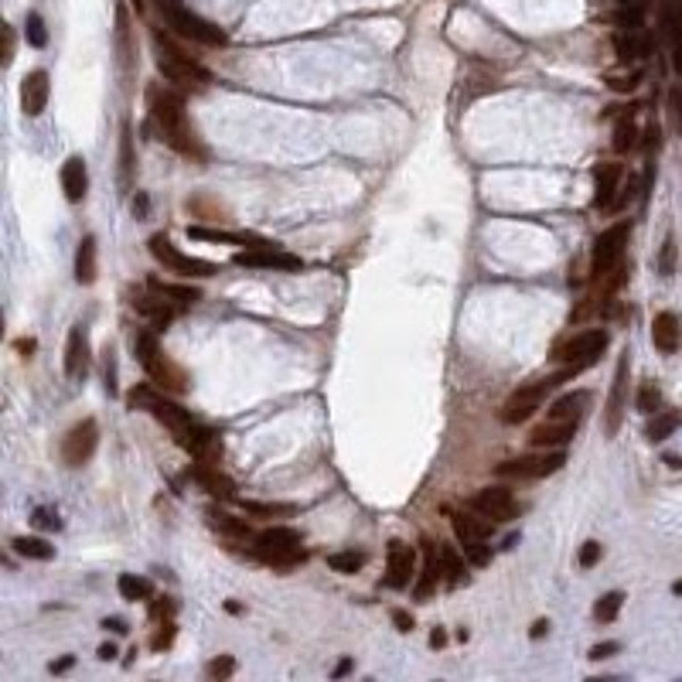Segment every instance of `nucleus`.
Listing matches in <instances>:
<instances>
[{"label": "nucleus", "mask_w": 682, "mask_h": 682, "mask_svg": "<svg viewBox=\"0 0 682 682\" xmlns=\"http://www.w3.org/2000/svg\"><path fill=\"white\" fill-rule=\"evenodd\" d=\"M635 147V127H631V119L628 123H618V130H614V151L618 154H624V151H631Z\"/></svg>", "instance_id": "obj_39"}, {"label": "nucleus", "mask_w": 682, "mask_h": 682, "mask_svg": "<svg viewBox=\"0 0 682 682\" xmlns=\"http://www.w3.org/2000/svg\"><path fill=\"white\" fill-rule=\"evenodd\" d=\"M682 423V413H676V409H665V413H655L652 416V423H648V440H665V437H672V430L679 427Z\"/></svg>", "instance_id": "obj_33"}, {"label": "nucleus", "mask_w": 682, "mask_h": 682, "mask_svg": "<svg viewBox=\"0 0 682 682\" xmlns=\"http://www.w3.org/2000/svg\"><path fill=\"white\" fill-rule=\"evenodd\" d=\"M160 4H177V0H160Z\"/></svg>", "instance_id": "obj_54"}, {"label": "nucleus", "mask_w": 682, "mask_h": 682, "mask_svg": "<svg viewBox=\"0 0 682 682\" xmlns=\"http://www.w3.org/2000/svg\"><path fill=\"white\" fill-rule=\"evenodd\" d=\"M127 403H130V409H147V413H151L154 420H160L175 437H181V433H188V430L195 427L192 416H188L185 409L177 407V403H168L164 396H157L151 386H136V390H130Z\"/></svg>", "instance_id": "obj_5"}, {"label": "nucleus", "mask_w": 682, "mask_h": 682, "mask_svg": "<svg viewBox=\"0 0 682 682\" xmlns=\"http://www.w3.org/2000/svg\"><path fill=\"white\" fill-rule=\"evenodd\" d=\"M597 560H601V543L590 539V543H584V549H580V566L590 570V566H597Z\"/></svg>", "instance_id": "obj_42"}, {"label": "nucleus", "mask_w": 682, "mask_h": 682, "mask_svg": "<svg viewBox=\"0 0 682 682\" xmlns=\"http://www.w3.org/2000/svg\"><path fill=\"white\" fill-rule=\"evenodd\" d=\"M413 577H416V553H413V546L392 539L390 549H386V584L403 590V587L413 584Z\"/></svg>", "instance_id": "obj_12"}, {"label": "nucleus", "mask_w": 682, "mask_h": 682, "mask_svg": "<svg viewBox=\"0 0 682 682\" xmlns=\"http://www.w3.org/2000/svg\"><path fill=\"white\" fill-rule=\"evenodd\" d=\"M113 655H117V648H113V645H103V648H99V659H113Z\"/></svg>", "instance_id": "obj_52"}, {"label": "nucleus", "mask_w": 682, "mask_h": 682, "mask_svg": "<svg viewBox=\"0 0 682 682\" xmlns=\"http://www.w3.org/2000/svg\"><path fill=\"white\" fill-rule=\"evenodd\" d=\"M134 308H136L140 314H144V317H151L157 328H168V325H171V321L177 317V308H175V304H168V300H164V297H157L154 291H151V293H140V297L134 300Z\"/></svg>", "instance_id": "obj_23"}, {"label": "nucleus", "mask_w": 682, "mask_h": 682, "mask_svg": "<svg viewBox=\"0 0 682 682\" xmlns=\"http://www.w3.org/2000/svg\"><path fill=\"white\" fill-rule=\"evenodd\" d=\"M233 672V659H222V662L209 665V676H229Z\"/></svg>", "instance_id": "obj_48"}, {"label": "nucleus", "mask_w": 682, "mask_h": 682, "mask_svg": "<svg viewBox=\"0 0 682 682\" xmlns=\"http://www.w3.org/2000/svg\"><path fill=\"white\" fill-rule=\"evenodd\" d=\"M76 280L82 287H89L96 280V239L93 235H82L76 253Z\"/></svg>", "instance_id": "obj_30"}, {"label": "nucleus", "mask_w": 682, "mask_h": 682, "mask_svg": "<svg viewBox=\"0 0 682 682\" xmlns=\"http://www.w3.org/2000/svg\"><path fill=\"white\" fill-rule=\"evenodd\" d=\"M160 11H164L168 24L175 28L181 38L198 41V45H226V35H222L215 24L201 21L198 14H192V11H181L177 4H160Z\"/></svg>", "instance_id": "obj_9"}, {"label": "nucleus", "mask_w": 682, "mask_h": 682, "mask_svg": "<svg viewBox=\"0 0 682 682\" xmlns=\"http://www.w3.org/2000/svg\"><path fill=\"white\" fill-rule=\"evenodd\" d=\"M546 631H549V621H536L532 624V631H529V638H543Z\"/></svg>", "instance_id": "obj_50"}, {"label": "nucleus", "mask_w": 682, "mask_h": 682, "mask_svg": "<svg viewBox=\"0 0 682 682\" xmlns=\"http://www.w3.org/2000/svg\"><path fill=\"white\" fill-rule=\"evenodd\" d=\"M577 372H580L577 366H566V369L556 372V375H546V379H536V382H529V386H519V390L505 399V407H502V423H512V427H515V423H526L529 416L543 407L546 392H553L560 382L573 379Z\"/></svg>", "instance_id": "obj_2"}, {"label": "nucleus", "mask_w": 682, "mask_h": 682, "mask_svg": "<svg viewBox=\"0 0 682 682\" xmlns=\"http://www.w3.org/2000/svg\"><path fill=\"white\" fill-rule=\"evenodd\" d=\"M607 349V332L604 328H590V332L573 334L563 349L556 351V358L566 362V366H577V369H587L590 362H597V355Z\"/></svg>", "instance_id": "obj_10"}, {"label": "nucleus", "mask_w": 682, "mask_h": 682, "mask_svg": "<svg viewBox=\"0 0 682 682\" xmlns=\"http://www.w3.org/2000/svg\"><path fill=\"white\" fill-rule=\"evenodd\" d=\"M573 433H577V420H549L546 416V423H539V427L529 433V444L539 450H553V448H563V444H570L573 440Z\"/></svg>", "instance_id": "obj_14"}, {"label": "nucleus", "mask_w": 682, "mask_h": 682, "mask_svg": "<svg viewBox=\"0 0 682 682\" xmlns=\"http://www.w3.org/2000/svg\"><path fill=\"white\" fill-rule=\"evenodd\" d=\"M151 291L157 293V297H164L168 304H175L177 311H185V308H192L201 293L195 291V287H177V283H160V280H154L151 276V283H147Z\"/></svg>", "instance_id": "obj_31"}, {"label": "nucleus", "mask_w": 682, "mask_h": 682, "mask_svg": "<svg viewBox=\"0 0 682 682\" xmlns=\"http://www.w3.org/2000/svg\"><path fill=\"white\" fill-rule=\"evenodd\" d=\"M652 341H655V349L665 351V355H672V351L679 349V321H676V314L672 311L655 314V325H652Z\"/></svg>", "instance_id": "obj_24"}, {"label": "nucleus", "mask_w": 682, "mask_h": 682, "mask_svg": "<svg viewBox=\"0 0 682 682\" xmlns=\"http://www.w3.org/2000/svg\"><path fill=\"white\" fill-rule=\"evenodd\" d=\"M96 444H99L96 420H82V423H76V427L65 433V440H62V461H65L69 468H82V464L96 454Z\"/></svg>", "instance_id": "obj_11"}, {"label": "nucleus", "mask_w": 682, "mask_h": 682, "mask_svg": "<svg viewBox=\"0 0 682 682\" xmlns=\"http://www.w3.org/2000/svg\"><path fill=\"white\" fill-rule=\"evenodd\" d=\"M672 65H676V72L682 76V28H679V35H676V45H672Z\"/></svg>", "instance_id": "obj_49"}, {"label": "nucleus", "mask_w": 682, "mask_h": 682, "mask_svg": "<svg viewBox=\"0 0 682 682\" xmlns=\"http://www.w3.org/2000/svg\"><path fill=\"white\" fill-rule=\"evenodd\" d=\"M154 62H157V72L168 78V82H177V86L201 89V86H209V78H212L201 62L185 55L181 48H175L171 41H164L160 35H154Z\"/></svg>", "instance_id": "obj_4"}, {"label": "nucleus", "mask_w": 682, "mask_h": 682, "mask_svg": "<svg viewBox=\"0 0 682 682\" xmlns=\"http://www.w3.org/2000/svg\"><path fill=\"white\" fill-rule=\"evenodd\" d=\"M209 526H212L215 532H222L229 543H250V539H256L242 519H233L229 512H218V508H209Z\"/></svg>", "instance_id": "obj_26"}, {"label": "nucleus", "mask_w": 682, "mask_h": 682, "mask_svg": "<svg viewBox=\"0 0 682 682\" xmlns=\"http://www.w3.org/2000/svg\"><path fill=\"white\" fill-rule=\"evenodd\" d=\"M471 508H474V512H481V515L491 519V522H505V519L515 515V495L502 485L481 488V491L471 498Z\"/></svg>", "instance_id": "obj_13"}, {"label": "nucleus", "mask_w": 682, "mask_h": 682, "mask_svg": "<svg viewBox=\"0 0 682 682\" xmlns=\"http://www.w3.org/2000/svg\"><path fill=\"white\" fill-rule=\"evenodd\" d=\"M444 642H448V635H444V631H440V628H437V631H433V635H430V645H433V648H440V645H444Z\"/></svg>", "instance_id": "obj_51"}, {"label": "nucleus", "mask_w": 682, "mask_h": 682, "mask_svg": "<svg viewBox=\"0 0 682 682\" xmlns=\"http://www.w3.org/2000/svg\"><path fill=\"white\" fill-rule=\"evenodd\" d=\"M587 396L584 390H577V392H566V396H560L553 407H549V420H577L580 423V416H584V407H587Z\"/></svg>", "instance_id": "obj_29"}, {"label": "nucleus", "mask_w": 682, "mask_h": 682, "mask_svg": "<svg viewBox=\"0 0 682 682\" xmlns=\"http://www.w3.org/2000/svg\"><path fill=\"white\" fill-rule=\"evenodd\" d=\"M235 263L239 267H270V270H300V259L276 246H256L250 253H235Z\"/></svg>", "instance_id": "obj_16"}, {"label": "nucleus", "mask_w": 682, "mask_h": 682, "mask_svg": "<svg viewBox=\"0 0 682 682\" xmlns=\"http://www.w3.org/2000/svg\"><path fill=\"white\" fill-rule=\"evenodd\" d=\"M618 181H621V164H601L594 171V209H607L614 201Z\"/></svg>", "instance_id": "obj_22"}, {"label": "nucleus", "mask_w": 682, "mask_h": 682, "mask_svg": "<svg viewBox=\"0 0 682 682\" xmlns=\"http://www.w3.org/2000/svg\"><path fill=\"white\" fill-rule=\"evenodd\" d=\"M672 590H676V594H682V580H679V584H672Z\"/></svg>", "instance_id": "obj_53"}, {"label": "nucleus", "mask_w": 682, "mask_h": 682, "mask_svg": "<svg viewBox=\"0 0 682 682\" xmlns=\"http://www.w3.org/2000/svg\"><path fill=\"white\" fill-rule=\"evenodd\" d=\"M440 566H444V580H448V587H457L468 580V556H464L457 546L440 543Z\"/></svg>", "instance_id": "obj_28"}, {"label": "nucleus", "mask_w": 682, "mask_h": 682, "mask_svg": "<svg viewBox=\"0 0 682 682\" xmlns=\"http://www.w3.org/2000/svg\"><path fill=\"white\" fill-rule=\"evenodd\" d=\"M242 508L250 512V515H287V512H293L291 505H276V502H242Z\"/></svg>", "instance_id": "obj_40"}, {"label": "nucleus", "mask_w": 682, "mask_h": 682, "mask_svg": "<svg viewBox=\"0 0 682 682\" xmlns=\"http://www.w3.org/2000/svg\"><path fill=\"white\" fill-rule=\"evenodd\" d=\"M35 522H38L41 529H59V515H52L48 508H38V512H35Z\"/></svg>", "instance_id": "obj_45"}, {"label": "nucleus", "mask_w": 682, "mask_h": 682, "mask_svg": "<svg viewBox=\"0 0 682 682\" xmlns=\"http://www.w3.org/2000/svg\"><path fill=\"white\" fill-rule=\"evenodd\" d=\"M628 235H631V226H628V222H618V226H611L607 233L597 235L594 253H590V273H594V280H607L611 273L621 270V256H624V246H628Z\"/></svg>", "instance_id": "obj_6"}, {"label": "nucleus", "mask_w": 682, "mask_h": 682, "mask_svg": "<svg viewBox=\"0 0 682 682\" xmlns=\"http://www.w3.org/2000/svg\"><path fill=\"white\" fill-rule=\"evenodd\" d=\"M454 532H457V539L461 543H468V539H485L488 532H491V519H485L481 512H454Z\"/></svg>", "instance_id": "obj_27"}, {"label": "nucleus", "mask_w": 682, "mask_h": 682, "mask_svg": "<svg viewBox=\"0 0 682 682\" xmlns=\"http://www.w3.org/2000/svg\"><path fill=\"white\" fill-rule=\"evenodd\" d=\"M119 594H123L127 601H144V597H151V584H147L144 577L123 573V577H119Z\"/></svg>", "instance_id": "obj_35"}, {"label": "nucleus", "mask_w": 682, "mask_h": 682, "mask_svg": "<svg viewBox=\"0 0 682 682\" xmlns=\"http://www.w3.org/2000/svg\"><path fill=\"white\" fill-rule=\"evenodd\" d=\"M621 604H624V594L611 590V594H604V597L597 601V607H594V618H597V621H614V618H618V611H621Z\"/></svg>", "instance_id": "obj_36"}, {"label": "nucleus", "mask_w": 682, "mask_h": 682, "mask_svg": "<svg viewBox=\"0 0 682 682\" xmlns=\"http://www.w3.org/2000/svg\"><path fill=\"white\" fill-rule=\"evenodd\" d=\"M86 372H89V341H86V332L78 325L69 332V345H65V375L86 379Z\"/></svg>", "instance_id": "obj_20"}, {"label": "nucleus", "mask_w": 682, "mask_h": 682, "mask_svg": "<svg viewBox=\"0 0 682 682\" xmlns=\"http://www.w3.org/2000/svg\"><path fill=\"white\" fill-rule=\"evenodd\" d=\"M151 256H154L160 267H168L171 273L181 276H215L218 267L209 259H195V256H185L177 246H171L168 235H151Z\"/></svg>", "instance_id": "obj_7"}, {"label": "nucleus", "mask_w": 682, "mask_h": 682, "mask_svg": "<svg viewBox=\"0 0 682 682\" xmlns=\"http://www.w3.org/2000/svg\"><path fill=\"white\" fill-rule=\"evenodd\" d=\"M366 563V556L362 553H355V549H338V553H328V566H332L334 573H355V570H362Z\"/></svg>", "instance_id": "obj_34"}, {"label": "nucleus", "mask_w": 682, "mask_h": 682, "mask_svg": "<svg viewBox=\"0 0 682 682\" xmlns=\"http://www.w3.org/2000/svg\"><path fill=\"white\" fill-rule=\"evenodd\" d=\"M14 59V31L11 28H4V62Z\"/></svg>", "instance_id": "obj_46"}, {"label": "nucleus", "mask_w": 682, "mask_h": 682, "mask_svg": "<svg viewBox=\"0 0 682 682\" xmlns=\"http://www.w3.org/2000/svg\"><path fill=\"white\" fill-rule=\"evenodd\" d=\"M144 369H147V375L154 379L160 390H168V392H185V390H188V379H185V372L177 369L171 358H164L160 351H157L154 358H147V362H144Z\"/></svg>", "instance_id": "obj_19"}, {"label": "nucleus", "mask_w": 682, "mask_h": 682, "mask_svg": "<svg viewBox=\"0 0 682 682\" xmlns=\"http://www.w3.org/2000/svg\"><path fill=\"white\" fill-rule=\"evenodd\" d=\"M195 478H198V485L205 488L209 495H215V498H235V485L218 471V464H205V461H198V468H195Z\"/></svg>", "instance_id": "obj_25"}, {"label": "nucleus", "mask_w": 682, "mask_h": 682, "mask_svg": "<svg viewBox=\"0 0 682 682\" xmlns=\"http://www.w3.org/2000/svg\"><path fill=\"white\" fill-rule=\"evenodd\" d=\"M28 38H31V45H45L48 41V35H45V24H41L38 14H28Z\"/></svg>", "instance_id": "obj_41"}, {"label": "nucleus", "mask_w": 682, "mask_h": 682, "mask_svg": "<svg viewBox=\"0 0 682 682\" xmlns=\"http://www.w3.org/2000/svg\"><path fill=\"white\" fill-rule=\"evenodd\" d=\"M48 72H28L24 82H21V110H24V117H41L45 113V103H48Z\"/></svg>", "instance_id": "obj_15"}, {"label": "nucleus", "mask_w": 682, "mask_h": 682, "mask_svg": "<svg viewBox=\"0 0 682 682\" xmlns=\"http://www.w3.org/2000/svg\"><path fill=\"white\" fill-rule=\"evenodd\" d=\"M253 553H256V560H263L267 566L287 570V566H297L304 560V539H300L297 529L273 526V529H263L253 539Z\"/></svg>", "instance_id": "obj_3"}, {"label": "nucleus", "mask_w": 682, "mask_h": 682, "mask_svg": "<svg viewBox=\"0 0 682 682\" xmlns=\"http://www.w3.org/2000/svg\"><path fill=\"white\" fill-rule=\"evenodd\" d=\"M628 369H631V358L628 351L621 355L618 362V372H614V386H611V399H607V433H618L621 427V416H624V396H628Z\"/></svg>", "instance_id": "obj_17"}, {"label": "nucleus", "mask_w": 682, "mask_h": 682, "mask_svg": "<svg viewBox=\"0 0 682 682\" xmlns=\"http://www.w3.org/2000/svg\"><path fill=\"white\" fill-rule=\"evenodd\" d=\"M563 464L566 454L560 448H539V454H522V457H512L505 464H498V474H505V478H546V474H556Z\"/></svg>", "instance_id": "obj_8"}, {"label": "nucleus", "mask_w": 682, "mask_h": 682, "mask_svg": "<svg viewBox=\"0 0 682 682\" xmlns=\"http://www.w3.org/2000/svg\"><path fill=\"white\" fill-rule=\"evenodd\" d=\"M461 553L468 556V563L474 566H485L491 560V549L485 546V539H468V543H461Z\"/></svg>", "instance_id": "obj_38"}, {"label": "nucleus", "mask_w": 682, "mask_h": 682, "mask_svg": "<svg viewBox=\"0 0 682 682\" xmlns=\"http://www.w3.org/2000/svg\"><path fill=\"white\" fill-rule=\"evenodd\" d=\"M11 546H14V553L28 556V560H52L55 556V546H48L38 536H18Z\"/></svg>", "instance_id": "obj_32"}, {"label": "nucleus", "mask_w": 682, "mask_h": 682, "mask_svg": "<svg viewBox=\"0 0 682 682\" xmlns=\"http://www.w3.org/2000/svg\"><path fill=\"white\" fill-rule=\"evenodd\" d=\"M171 638H175V624L164 621V624H160V631L154 635V648H164V645H171Z\"/></svg>", "instance_id": "obj_43"}, {"label": "nucleus", "mask_w": 682, "mask_h": 682, "mask_svg": "<svg viewBox=\"0 0 682 682\" xmlns=\"http://www.w3.org/2000/svg\"><path fill=\"white\" fill-rule=\"evenodd\" d=\"M151 119L168 147H175L177 154H198V140L188 127V113L177 93L151 89Z\"/></svg>", "instance_id": "obj_1"}, {"label": "nucleus", "mask_w": 682, "mask_h": 682, "mask_svg": "<svg viewBox=\"0 0 682 682\" xmlns=\"http://www.w3.org/2000/svg\"><path fill=\"white\" fill-rule=\"evenodd\" d=\"M392 621H396L399 631H413V618H409L407 611H392Z\"/></svg>", "instance_id": "obj_47"}, {"label": "nucleus", "mask_w": 682, "mask_h": 682, "mask_svg": "<svg viewBox=\"0 0 682 682\" xmlns=\"http://www.w3.org/2000/svg\"><path fill=\"white\" fill-rule=\"evenodd\" d=\"M444 580V566H440V543H430L423 539V573H420V580L413 587V594L420 597V601H427L430 594L437 590V584Z\"/></svg>", "instance_id": "obj_18"}, {"label": "nucleus", "mask_w": 682, "mask_h": 682, "mask_svg": "<svg viewBox=\"0 0 682 682\" xmlns=\"http://www.w3.org/2000/svg\"><path fill=\"white\" fill-rule=\"evenodd\" d=\"M614 652H618V642L594 645V648H590V659H594V662H601V659H607V655H614Z\"/></svg>", "instance_id": "obj_44"}, {"label": "nucleus", "mask_w": 682, "mask_h": 682, "mask_svg": "<svg viewBox=\"0 0 682 682\" xmlns=\"http://www.w3.org/2000/svg\"><path fill=\"white\" fill-rule=\"evenodd\" d=\"M659 403H662V392L655 382H642V390H638V409H642L645 416H652V413H659Z\"/></svg>", "instance_id": "obj_37"}, {"label": "nucleus", "mask_w": 682, "mask_h": 682, "mask_svg": "<svg viewBox=\"0 0 682 682\" xmlns=\"http://www.w3.org/2000/svg\"><path fill=\"white\" fill-rule=\"evenodd\" d=\"M62 188H65V198L69 201H82L86 192H89V175H86V160L82 157H69L62 164Z\"/></svg>", "instance_id": "obj_21"}]
</instances>
